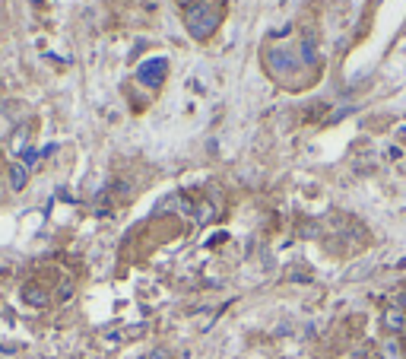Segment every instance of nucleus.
<instances>
[{
	"mask_svg": "<svg viewBox=\"0 0 406 359\" xmlns=\"http://www.w3.org/2000/svg\"><path fill=\"white\" fill-rule=\"evenodd\" d=\"M23 302L32 308H48L51 305V293L42 286V283H25L23 286Z\"/></svg>",
	"mask_w": 406,
	"mask_h": 359,
	"instance_id": "4",
	"label": "nucleus"
},
{
	"mask_svg": "<svg viewBox=\"0 0 406 359\" xmlns=\"http://www.w3.org/2000/svg\"><path fill=\"white\" fill-rule=\"evenodd\" d=\"M70 293H73V286H70V283H61V289H57V296H61V299H70Z\"/></svg>",
	"mask_w": 406,
	"mask_h": 359,
	"instance_id": "9",
	"label": "nucleus"
},
{
	"mask_svg": "<svg viewBox=\"0 0 406 359\" xmlns=\"http://www.w3.org/2000/svg\"><path fill=\"white\" fill-rule=\"evenodd\" d=\"M381 327H384V331H390L393 337H397V334H403L406 331V308L403 305L384 308V315H381Z\"/></svg>",
	"mask_w": 406,
	"mask_h": 359,
	"instance_id": "3",
	"label": "nucleus"
},
{
	"mask_svg": "<svg viewBox=\"0 0 406 359\" xmlns=\"http://www.w3.org/2000/svg\"><path fill=\"white\" fill-rule=\"evenodd\" d=\"M6 175H10V188H13V191H23V188L29 185V169H25V162H10Z\"/></svg>",
	"mask_w": 406,
	"mask_h": 359,
	"instance_id": "5",
	"label": "nucleus"
},
{
	"mask_svg": "<svg viewBox=\"0 0 406 359\" xmlns=\"http://www.w3.org/2000/svg\"><path fill=\"white\" fill-rule=\"evenodd\" d=\"M175 4H178V10H187V7H194L197 0H175Z\"/></svg>",
	"mask_w": 406,
	"mask_h": 359,
	"instance_id": "11",
	"label": "nucleus"
},
{
	"mask_svg": "<svg viewBox=\"0 0 406 359\" xmlns=\"http://www.w3.org/2000/svg\"><path fill=\"white\" fill-rule=\"evenodd\" d=\"M25 134H29V128H25V124H23V128L16 130V137H13V140H10V143H13V153H19V150L25 147Z\"/></svg>",
	"mask_w": 406,
	"mask_h": 359,
	"instance_id": "7",
	"label": "nucleus"
},
{
	"mask_svg": "<svg viewBox=\"0 0 406 359\" xmlns=\"http://www.w3.org/2000/svg\"><path fill=\"white\" fill-rule=\"evenodd\" d=\"M184 29L194 35L197 42H207L219 32L222 20H226V4H216V0H197L194 7L181 10Z\"/></svg>",
	"mask_w": 406,
	"mask_h": 359,
	"instance_id": "1",
	"label": "nucleus"
},
{
	"mask_svg": "<svg viewBox=\"0 0 406 359\" xmlns=\"http://www.w3.org/2000/svg\"><path fill=\"white\" fill-rule=\"evenodd\" d=\"M194 213H197V223H209V219H213V207L209 204H200Z\"/></svg>",
	"mask_w": 406,
	"mask_h": 359,
	"instance_id": "8",
	"label": "nucleus"
},
{
	"mask_svg": "<svg viewBox=\"0 0 406 359\" xmlns=\"http://www.w3.org/2000/svg\"><path fill=\"white\" fill-rule=\"evenodd\" d=\"M381 359H403V343H400V337H384L381 340Z\"/></svg>",
	"mask_w": 406,
	"mask_h": 359,
	"instance_id": "6",
	"label": "nucleus"
},
{
	"mask_svg": "<svg viewBox=\"0 0 406 359\" xmlns=\"http://www.w3.org/2000/svg\"><path fill=\"white\" fill-rule=\"evenodd\" d=\"M146 359H168V353H165V350H152V353H146Z\"/></svg>",
	"mask_w": 406,
	"mask_h": 359,
	"instance_id": "10",
	"label": "nucleus"
},
{
	"mask_svg": "<svg viewBox=\"0 0 406 359\" xmlns=\"http://www.w3.org/2000/svg\"><path fill=\"white\" fill-rule=\"evenodd\" d=\"M403 334H406V331H403Z\"/></svg>",
	"mask_w": 406,
	"mask_h": 359,
	"instance_id": "14",
	"label": "nucleus"
},
{
	"mask_svg": "<svg viewBox=\"0 0 406 359\" xmlns=\"http://www.w3.org/2000/svg\"><path fill=\"white\" fill-rule=\"evenodd\" d=\"M165 73H168V64H165L162 58H152V61H146L143 67H140V83H146V86H162V80H165Z\"/></svg>",
	"mask_w": 406,
	"mask_h": 359,
	"instance_id": "2",
	"label": "nucleus"
},
{
	"mask_svg": "<svg viewBox=\"0 0 406 359\" xmlns=\"http://www.w3.org/2000/svg\"><path fill=\"white\" fill-rule=\"evenodd\" d=\"M216 4H226V0H216Z\"/></svg>",
	"mask_w": 406,
	"mask_h": 359,
	"instance_id": "12",
	"label": "nucleus"
},
{
	"mask_svg": "<svg viewBox=\"0 0 406 359\" xmlns=\"http://www.w3.org/2000/svg\"><path fill=\"white\" fill-rule=\"evenodd\" d=\"M403 305H406V299H403Z\"/></svg>",
	"mask_w": 406,
	"mask_h": 359,
	"instance_id": "13",
	"label": "nucleus"
}]
</instances>
